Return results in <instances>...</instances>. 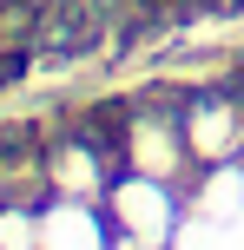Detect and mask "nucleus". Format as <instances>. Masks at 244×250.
<instances>
[{
    "mask_svg": "<svg viewBox=\"0 0 244 250\" xmlns=\"http://www.w3.org/2000/svg\"><path fill=\"white\" fill-rule=\"evenodd\" d=\"M106 204H112L119 237H139V244H152V250H165L172 230H178V198H172V178L126 171L119 185H106Z\"/></svg>",
    "mask_w": 244,
    "mask_h": 250,
    "instance_id": "obj_1",
    "label": "nucleus"
},
{
    "mask_svg": "<svg viewBox=\"0 0 244 250\" xmlns=\"http://www.w3.org/2000/svg\"><path fill=\"white\" fill-rule=\"evenodd\" d=\"M185 145H192L198 165H238L244 158V105L211 92V99H192L185 112Z\"/></svg>",
    "mask_w": 244,
    "mask_h": 250,
    "instance_id": "obj_2",
    "label": "nucleus"
},
{
    "mask_svg": "<svg viewBox=\"0 0 244 250\" xmlns=\"http://www.w3.org/2000/svg\"><path fill=\"white\" fill-rule=\"evenodd\" d=\"M40 250H112V244L86 198H60L53 211H40Z\"/></svg>",
    "mask_w": 244,
    "mask_h": 250,
    "instance_id": "obj_3",
    "label": "nucleus"
},
{
    "mask_svg": "<svg viewBox=\"0 0 244 250\" xmlns=\"http://www.w3.org/2000/svg\"><path fill=\"white\" fill-rule=\"evenodd\" d=\"M185 125H165V119H139L132 125V138H126V158H132V171H152V178H178V165H185Z\"/></svg>",
    "mask_w": 244,
    "mask_h": 250,
    "instance_id": "obj_4",
    "label": "nucleus"
},
{
    "mask_svg": "<svg viewBox=\"0 0 244 250\" xmlns=\"http://www.w3.org/2000/svg\"><path fill=\"white\" fill-rule=\"evenodd\" d=\"M53 185H66V198H99V178H92L86 151H60L53 158Z\"/></svg>",
    "mask_w": 244,
    "mask_h": 250,
    "instance_id": "obj_5",
    "label": "nucleus"
},
{
    "mask_svg": "<svg viewBox=\"0 0 244 250\" xmlns=\"http://www.w3.org/2000/svg\"><path fill=\"white\" fill-rule=\"evenodd\" d=\"M0 250H40V217L20 211V204H7L0 211Z\"/></svg>",
    "mask_w": 244,
    "mask_h": 250,
    "instance_id": "obj_6",
    "label": "nucleus"
},
{
    "mask_svg": "<svg viewBox=\"0 0 244 250\" xmlns=\"http://www.w3.org/2000/svg\"><path fill=\"white\" fill-rule=\"evenodd\" d=\"M112 250H152V244H139V237H119V244H112Z\"/></svg>",
    "mask_w": 244,
    "mask_h": 250,
    "instance_id": "obj_7",
    "label": "nucleus"
}]
</instances>
